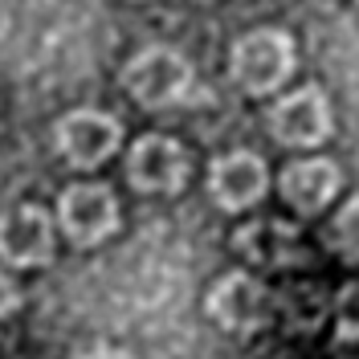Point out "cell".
<instances>
[{"mask_svg": "<svg viewBox=\"0 0 359 359\" xmlns=\"http://www.w3.org/2000/svg\"><path fill=\"white\" fill-rule=\"evenodd\" d=\"M294 66V37L286 29H253L245 37H237L233 53H229V78L237 82L241 94L249 98H266L282 82H290Z\"/></svg>", "mask_w": 359, "mask_h": 359, "instance_id": "cell-1", "label": "cell"}, {"mask_svg": "<svg viewBox=\"0 0 359 359\" xmlns=\"http://www.w3.org/2000/svg\"><path fill=\"white\" fill-rule=\"evenodd\" d=\"M118 82L143 111H163V107H176L192 94L196 69L172 45H147L123 66Z\"/></svg>", "mask_w": 359, "mask_h": 359, "instance_id": "cell-2", "label": "cell"}, {"mask_svg": "<svg viewBox=\"0 0 359 359\" xmlns=\"http://www.w3.org/2000/svg\"><path fill=\"white\" fill-rule=\"evenodd\" d=\"M188 172H192V156L172 135H139L127 151V180H131L135 192L176 196L188 184Z\"/></svg>", "mask_w": 359, "mask_h": 359, "instance_id": "cell-3", "label": "cell"}, {"mask_svg": "<svg viewBox=\"0 0 359 359\" xmlns=\"http://www.w3.org/2000/svg\"><path fill=\"white\" fill-rule=\"evenodd\" d=\"M57 224L69 245L90 249L118 233V201L107 184H69L57 196Z\"/></svg>", "mask_w": 359, "mask_h": 359, "instance_id": "cell-4", "label": "cell"}, {"mask_svg": "<svg viewBox=\"0 0 359 359\" xmlns=\"http://www.w3.org/2000/svg\"><path fill=\"white\" fill-rule=\"evenodd\" d=\"M204 306L212 314V323L233 331V335H249L262 331L273 314V294L266 290V282H257L245 269H233L212 282V290L204 298Z\"/></svg>", "mask_w": 359, "mask_h": 359, "instance_id": "cell-5", "label": "cell"}, {"mask_svg": "<svg viewBox=\"0 0 359 359\" xmlns=\"http://www.w3.org/2000/svg\"><path fill=\"white\" fill-rule=\"evenodd\" d=\"M269 135L282 143V147H318L327 143L335 131V118H331V102L318 86H302L290 90L286 98H278L269 107Z\"/></svg>", "mask_w": 359, "mask_h": 359, "instance_id": "cell-6", "label": "cell"}, {"mask_svg": "<svg viewBox=\"0 0 359 359\" xmlns=\"http://www.w3.org/2000/svg\"><path fill=\"white\" fill-rule=\"evenodd\" d=\"M53 224L41 204L25 201L13 204L4 212V229H0V257L8 269H41L53 262Z\"/></svg>", "mask_w": 359, "mask_h": 359, "instance_id": "cell-7", "label": "cell"}, {"mask_svg": "<svg viewBox=\"0 0 359 359\" xmlns=\"http://www.w3.org/2000/svg\"><path fill=\"white\" fill-rule=\"evenodd\" d=\"M118 143H123V127H118V118L102 111H69L57 123V151L78 172L102 168L118 151Z\"/></svg>", "mask_w": 359, "mask_h": 359, "instance_id": "cell-8", "label": "cell"}, {"mask_svg": "<svg viewBox=\"0 0 359 359\" xmlns=\"http://www.w3.org/2000/svg\"><path fill=\"white\" fill-rule=\"evenodd\" d=\"M269 192V168L253 151H229L208 163V196L224 212L253 208Z\"/></svg>", "mask_w": 359, "mask_h": 359, "instance_id": "cell-9", "label": "cell"}, {"mask_svg": "<svg viewBox=\"0 0 359 359\" xmlns=\"http://www.w3.org/2000/svg\"><path fill=\"white\" fill-rule=\"evenodd\" d=\"M339 188H343V172H339L335 159H327V156L294 159V163L282 168V176H278L282 201L290 204L294 212H302V217L323 212L339 196Z\"/></svg>", "mask_w": 359, "mask_h": 359, "instance_id": "cell-10", "label": "cell"}, {"mask_svg": "<svg viewBox=\"0 0 359 359\" xmlns=\"http://www.w3.org/2000/svg\"><path fill=\"white\" fill-rule=\"evenodd\" d=\"M302 233L286 221H249L233 233V249L257 269H282L298 257Z\"/></svg>", "mask_w": 359, "mask_h": 359, "instance_id": "cell-11", "label": "cell"}, {"mask_svg": "<svg viewBox=\"0 0 359 359\" xmlns=\"http://www.w3.org/2000/svg\"><path fill=\"white\" fill-rule=\"evenodd\" d=\"M323 245H327V253H335L339 262L359 266V196L347 201L335 217L327 221V229H323Z\"/></svg>", "mask_w": 359, "mask_h": 359, "instance_id": "cell-12", "label": "cell"}, {"mask_svg": "<svg viewBox=\"0 0 359 359\" xmlns=\"http://www.w3.org/2000/svg\"><path fill=\"white\" fill-rule=\"evenodd\" d=\"M327 314V298L314 290V286H294L286 294V318H290L294 331H314Z\"/></svg>", "mask_w": 359, "mask_h": 359, "instance_id": "cell-13", "label": "cell"}, {"mask_svg": "<svg viewBox=\"0 0 359 359\" xmlns=\"http://www.w3.org/2000/svg\"><path fill=\"white\" fill-rule=\"evenodd\" d=\"M335 339L359 343V282H347L335 298Z\"/></svg>", "mask_w": 359, "mask_h": 359, "instance_id": "cell-14", "label": "cell"}, {"mask_svg": "<svg viewBox=\"0 0 359 359\" xmlns=\"http://www.w3.org/2000/svg\"><path fill=\"white\" fill-rule=\"evenodd\" d=\"M78 359H135V355L118 351V347H90V351H82Z\"/></svg>", "mask_w": 359, "mask_h": 359, "instance_id": "cell-15", "label": "cell"}]
</instances>
